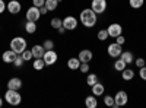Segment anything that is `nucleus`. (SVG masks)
<instances>
[{"label": "nucleus", "instance_id": "nucleus-1", "mask_svg": "<svg viewBox=\"0 0 146 108\" xmlns=\"http://www.w3.org/2000/svg\"><path fill=\"white\" fill-rule=\"evenodd\" d=\"M79 21L85 28H94L96 25V21H98V16L96 13L89 7V9H83L79 15Z\"/></svg>", "mask_w": 146, "mask_h": 108}, {"label": "nucleus", "instance_id": "nucleus-2", "mask_svg": "<svg viewBox=\"0 0 146 108\" xmlns=\"http://www.w3.org/2000/svg\"><path fill=\"white\" fill-rule=\"evenodd\" d=\"M10 50H13L16 54H22L27 50V40L23 37H15L10 41Z\"/></svg>", "mask_w": 146, "mask_h": 108}, {"label": "nucleus", "instance_id": "nucleus-3", "mask_svg": "<svg viewBox=\"0 0 146 108\" xmlns=\"http://www.w3.org/2000/svg\"><path fill=\"white\" fill-rule=\"evenodd\" d=\"M5 99L7 104L10 105H19L21 101H22V95L19 93V91H15V89H7L5 92Z\"/></svg>", "mask_w": 146, "mask_h": 108}, {"label": "nucleus", "instance_id": "nucleus-4", "mask_svg": "<svg viewBox=\"0 0 146 108\" xmlns=\"http://www.w3.org/2000/svg\"><path fill=\"white\" fill-rule=\"evenodd\" d=\"M129 101V95L126 91H118L115 95H114V108H118V107H123L126 105Z\"/></svg>", "mask_w": 146, "mask_h": 108}, {"label": "nucleus", "instance_id": "nucleus-5", "mask_svg": "<svg viewBox=\"0 0 146 108\" xmlns=\"http://www.w3.org/2000/svg\"><path fill=\"white\" fill-rule=\"evenodd\" d=\"M91 9L96 15H101L107 10V0H92L91 2Z\"/></svg>", "mask_w": 146, "mask_h": 108}, {"label": "nucleus", "instance_id": "nucleus-6", "mask_svg": "<svg viewBox=\"0 0 146 108\" xmlns=\"http://www.w3.org/2000/svg\"><path fill=\"white\" fill-rule=\"evenodd\" d=\"M108 56L113 57V58H117L121 56V53H123V47H121L118 42H113V44H108Z\"/></svg>", "mask_w": 146, "mask_h": 108}, {"label": "nucleus", "instance_id": "nucleus-7", "mask_svg": "<svg viewBox=\"0 0 146 108\" xmlns=\"http://www.w3.org/2000/svg\"><path fill=\"white\" fill-rule=\"evenodd\" d=\"M57 58H58V56H57V53L54 50H48L42 56V60H44L45 66H53L54 63H57Z\"/></svg>", "mask_w": 146, "mask_h": 108}, {"label": "nucleus", "instance_id": "nucleus-8", "mask_svg": "<svg viewBox=\"0 0 146 108\" xmlns=\"http://www.w3.org/2000/svg\"><path fill=\"white\" fill-rule=\"evenodd\" d=\"M40 18H41L40 7H36V6H31V7H28V10H27V21L36 22Z\"/></svg>", "mask_w": 146, "mask_h": 108}, {"label": "nucleus", "instance_id": "nucleus-9", "mask_svg": "<svg viewBox=\"0 0 146 108\" xmlns=\"http://www.w3.org/2000/svg\"><path fill=\"white\" fill-rule=\"evenodd\" d=\"M107 31H108V37L117 38L118 35L123 34V27H121L120 23H111V25L107 28Z\"/></svg>", "mask_w": 146, "mask_h": 108}, {"label": "nucleus", "instance_id": "nucleus-10", "mask_svg": "<svg viewBox=\"0 0 146 108\" xmlns=\"http://www.w3.org/2000/svg\"><path fill=\"white\" fill-rule=\"evenodd\" d=\"M63 27L66 28V31H75L78 28V19L75 16H66L63 19Z\"/></svg>", "mask_w": 146, "mask_h": 108}, {"label": "nucleus", "instance_id": "nucleus-11", "mask_svg": "<svg viewBox=\"0 0 146 108\" xmlns=\"http://www.w3.org/2000/svg\"><path fill=\"white\" fill-rule=\"evenodd\" d=\"M21 10H22V5H21V2H18V0H10V2L7 3V12L10 15H18Z\"/></svg>", "mask_w": 146, "mask_h": 108}, {"label": "nucleus", "instance_id": "nucleus-12", "mask_svg": "<svg viewBox=\"0 0 146 108\" xmlns=\"http://www.w3.org/2000/svg\"><path fill=\"white\" fill-rule=\"evenodd\" d=\"M78 58L80 60V63H89L91 60L94 58V54H92V51H91V50L85 48V50L79 51V56H78Z\"/></svg>", "mask_w": 146, "mask_h": 108}, {"label": "nucleus", "instance_id": "nucleus-13", "mask_svg": "<svg viewBox=\"0 0 146 108\" xmlns=\"http://www.w3.org/2000/svg\"><path fill=\"white\" fill-rule=\"evenodd\" d=\"M18 57V54L13 51V50H7V51H3V56H2V60L5 63H13L15 62V58Z\"/></svg>", "mask_w": 146, "mask_h": 108}, {"label": "nucleus", "instance_id": "nucleus-14", "mask_svg": "<svg viewBox=\"0 0 146 108\" xmlns=\"http://www.w3.org/2000/svg\"><path fill=\"white\" fill-rule=\"evenodd\" d=\"M31 51H32L34 58H42V56H44V53H45V48H44V45L35 44L32 48H31Z\"/></svg>", "mask_w": 146, "mask_h": 108}, {"label": "nucleus", "instance_id": "nucleus-15", "mask_svg": "<svg viewBox=\"0 0 146 108\" xmlns=\"http://www.w3.org/2000/svg\"><path fill=\"white\" fill-rule=\"evenodd\" d=\"M22 88V80L19 78H12L7 80V89H15V91H19Z\"/></svg>", "mask_w": 146, "mask_h": 108}, {"label": "nucleus", "instance_id": "nucleus-16", "mask_svg": "<svg viewBox=\"0 0 146 108\" xmlns=\"http://www.w3.org/2000/svg\"><path fill=\"white\" fill-rule=\"evenodd\" d=\"M91 89H92V95H95V97H101V95H104V92H105V86L100 82H96L94 86H91Z\"/></svg>", "mask_w": 146, "mask_h": 108}, {"label": "nucleus", "instance_id": "nucleus-17", "mask_svg": "<svg viewBox=\"0 0 146 108\" xmlns=\"http://www.w3.org/2000/svg\"><path fill=\"white\" fill-rule=\"evenodd\" d=\"M85 105H86V108H96L98 107V99H96L95 95H89V97L85 98Z\"/></svg>", "mask_w": 146, "mask_h": 108}, {"label": "nucleus", "instance_id": "nucleus-18", "mask_svg": "<svg viewBox=\"0 0 146 108\" xmlns=\"http://www.w3.org/2000/svg\"><path fill=\"white\" fill-rule=\"evenodd\" d=\"M121 60H124L126 64H131V63H135V56H133L131 51H123L120 56Z\"/></svg>", "mask_w": 146, "mask_h": 108}, {"label": "nucleus", "instance_id": "nucleus-19", "mask_svg": "<svg viewBox=\"0 0 146 108\" xmlns=\"http://www.w3.org/2000/svg\"><path fill=\"white\" fill-rule=\"evenodd\" d=\"M79 66H80V60L78 57H72V58L67 60V67L70 70H78Z\"/></svg>", "mask_w": 146, "mask_h": 108}, {"label": "nucleus", "instance_id": "nucleus-20", "mask_svg": "<svg viewBox=\"0 0 146 108\" xmlns=\"http://www.w3.org/2000/svg\"><path fill=\"white\" fill-rule=\"evenodd\" d=\"M121 78H123L124 80H131L133 78H135V72H133V69H124L123 72H121Z\"/></svg>", "mask_w": 146, "mask_h": 108}, {"label": "nucleus", "instance_id": "nucleus-21", "mask_svg": "<svg viewBox=\"0 0 146 108\" xmlns=\"http://www.w3.org/2000/svg\"><path fill=\"white\" fill-rule=\"evenodd\" d=\"M25 31H27L28 34H35V32H36V22L27 21V23H25Z\"/></svg>", "mask_w": 146, "mask_h": 108}, {"label": "nucleus", "instance_id": "nucleus-22", "mask_svg": "<svg viewBox=\"0 0 146 108\" xmlns=\"http://www.w3.org/2000/svg\"><path fill=\"white\" fill-rule=\"evenodd\" d=\"M126 67H127V64H126L124 60L118 58V60H115V62H114V69H115L117 72H123Z\"/></svg>", "mask_w": 146, "mask_h": 108}, {"label": "nucleus", "instance_id": "nucleus-23", "mask_svg": "<svg viewBox=\"0 0 146 108\" xmlns=\"http://www.w3.org/2000/svg\"><path fill=\"white\" fill-rule=\"evenodd\" d=\"M50 25H51V28H54V29H58V28H62L63 27V19L62 18H53L51 19V22H50Z\"/></svg>", "mask_w": 146, "mask_h": 108}, {"label": "nucleus", "instance_id": "nucleus-24", "mask_svg": "<svg viewBox=\"0 0 146 108\" xmlns=\"http://www.w3.org/2000/svg\"><path fill=\"white\" fill-rule=\"evenodd\" d=\"M44 6L48 9V12H53V10L57 9L58 2H57V0H45V5H44Z\"/></svg>", "mask_w": 146, "mask_h": 108}, {"label": "nucleus", "instance_id": "nucleus-25", "mask_svg": "<svg viewBox=\"0 0 146 108\" xmlns=\"http://www.w3.org/2000/svg\"><path fill=\"white\" fill-rule=\"evenodd\" d=\"M32 67L35 70H42L45 67V63L42 58H34V63H32Z\"/></svg>", "mask_w": 146, "mask_h": 108}, {"label": "nucleus", "instance_id": "nucleus-26", "mask_svg": "<svg viewBox=\"0 0 146 108\" xmlns=\"http://www.w3.org/2000/svg\"><path fill=\"white\" fill-rule=\"evenodd\" d=\"M96 82H100V80H98V76H96V73H92V75H88V76H86V83H88L89 86H94Z\"/></svg>", "mask_w": 146, "mask_h": 108}, {"label": "nucleus", "instance_id": "nucleus-27", "mask_svg": "<svg viewBox=\"0 0 146 108\" xmlns=\"http://www.w3.org/2000/svg\"><path fill=\"white\" fill-rule=\"evenodd\" d=\"M129 3L133 9H140L145 5V0H129Z\"/></svg>", "mask_w": 146, "mask_h": 108}, {"label": "nucleus", "instance_id": "nucleus-28", "mask_svg": "<svg viewBox=\"0 0 146 108\" xmlns=\"http://www.w3.org/2000/svg\"><path fill=\"white\" fill-rule=\"evenodd\" d=\"M104 104L107 107H114V97H111V95H105L104 97Z\"/></svg>", "mask_w": 146, "mask_h": 108}, {"label": "nucleus", "instance_id": "nucleus-29", "mask_svg": "<svg viewBox=\"0 0 146 108\" xmlns=\"http://www.w3.org/2000/svg\"><path fill=\"white\" fill-rule=\"evenodd\" d=\"M42 45H44L45 51H48V50H54V41H53V40H45Z\"/></svg>", "mask_w": 146, "mask_h": 108}, {"label": "nucleus", "instance_id": "nucleus-30", "mask_svg": "<svg viewBox=\"0 0 146 108\" xmlns=\"http://www.w3.org/2000/svg\"><path fill=\"white\" fill-rule=\"evenodd\" d=\"M98 40H100V41H105V40H108V31H107V29H101V31H98Z\"/></svg>", "mask_w": 146, "mask_h": 108}, {"label": "nucleus", "instance_id": "nucleus-31", "mask_svg": "<svg viewBox=\"0 0 146 108\" xmlns=\"http://www.w3.org/2000/svg\"><path fill=\"white\" fill-rule=\"evenodd\" d=\"M21 56H22V58L25 60V62H29L31 58H34V56H32V51H31V50H25Z\"/></svg>", "mask_w": 146, "mask_h": 108}, {"label": "nucleus", "instance_id": "nucleus-32", "mask_svg": "<svg viewBox=\"0 0 146 108\" xmlns=\"http://www.w3.org/2000/svg\"><path fill=\"white\" fill-rule=\"evenodd\" d=\"M25 63V60L22 58V56L21 54H18V57L15 58V62H13V64H15V67H22V64Z\"/></svg>", "mask_w": 146, "mask_h": 108}, {"label": "nucleus", "instance_id": "nucleus-33", "mask_svg": "<svg viewBox=\"0 0 146 108\" xmlns=\"http://www.w3.org/2000/svg\"><path fill=\"white\" fill-rule=\"evenodd\" d=\"M79 70L82 72L83 75H86L88 72H89V63H80V66H79Z\"/></svg>", "mask_w": 146, "mask_h": 108}, {"label": "nucleus", "instance_id": "nucleus-34", "mask_svg": "<svg viewBox=\"0 0 146 108\" xmlns=\"http://www.w3.org/2000/svg\"><path fill=\"white\" fill-rule=\"evenodd\" d=\"M139 76H140L142 80H146V66H143V67L139 69Z\"/></svg>", "mask_w": 146, "mask_h": 108}, {"label": "nucleus", "instance_id": "nucleus-35", "mask_svg": "<svg viewBox=\"0 0 146 108\" xmlns=\"http://www.w3.org/2000/svg\"><path fill=\"white\" fill-rule=\"evenodd\" d=\"M145 63H146V62H145V58H142V57H139V58H136V60H135V64H136L139 69H140V67H143V66H145Z\"/></svg>", "mask_w": 146, "mask_h": 108}, {"label": "nucleus", "instance_id": "nucleus-36", "mask_svg": "<svg viewBox=\"0 0 146 108\" xmlns=\"http://www.w3.org/2000/svg\"><path fill=\"white\" fill-rule=\"evenodd\" d=\"M45 5V0H32V6H36V7H42Z\"/></svg>", "mask_w": 146, "mask_h": 108}, {"label": "nucleus", "instance_id": "nucleus-37", "mask_svg": "<svg viewBox=\"0 0 146 108\" xmlns=\"http://www.w3.org/2000/svg\"><path fill=\"white\" fill-rule=\"evenodd\" d=\"M6 9H7V3H5V0H0V15H3Z\"/></svg>", "mask_w": 146, "mask_h": 108}, {"label": "nucleus", "instance_id": "nucleus-38", "mask_svg": "<svg viewBox=\"0 0 146 108\" xmlns=\"http://www.w3.org/2000/svg\"><path fill=\"white\" fill-rule=\"evenodd\" d=\"M124 41H126V38L123 37V35H118V37L115 38V42H118L120 45H123V44H124Z\"/></svg>", "mask_w": 146, "mask_h": 108}, {"label": "nucleus", "instance_id": "nucleus-39", "mask_svg": "<svg viewBox=\"0 0 146 108\" xmlns=\"http://www.w3.org/2000/svg\"><path fill=\"white\" fill-rule=\"evenodd\" d=\"M40 12H41V15H45V13H48V9L45 6H42V7H40Z\"/></svg>", "mask_w": 146, "mask_h": 108}, {"label": "nucleus", "instance_id": "nucleus-40", "mask_svg": "<svg viewBox=\"0 0 146 108\" xmlns=\"http://www.w3.org/2000/svg\"><path fill=\"white\" fill-rule=\"evenodd\" d=\"M57 31H58V34H64V32H66V28H64V27H62V28H58Z\"/></svg>", "mask_w": 146, "mask_h": 108}, {"label": "nucleus", "instance_id": "nucleus-41", "mask_svg": "<svg viewBox=\"0 0 146 108\" xmlns=\"http://www.w3.org/2000/svg\"><path fill=\"white\" fill-rule=\"evenodd\" d=\"M2 105H3V98L0 97V107H2Z\"/></svg>", "mask_w": 146, "mask_h": 108}, {"label": "nucleus", "instance_id": "nucleus-42", "mask_svg": "<svg viewBox=\"0 0 146 108\" xmlns=\"http://www.w3.org/2000/svg\"><path fill=\"white\" fill-rule=\"evenodd\" d=\"M57 2H58V3H62V2H63V0H57Z\"/></svg>", "mask_w": 146, "mask_h": 108}]
</instances>
